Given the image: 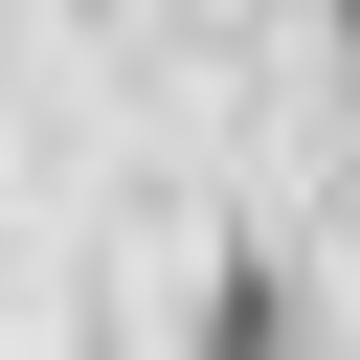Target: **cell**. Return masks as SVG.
<instances>
[{
    "instance_id": "cell-1",
    "label": "cell",
    "mask_w": 360,
    "mask_h": 360,
    "mask_svg": "<svg viewBox=\"0 0 360 360\" xmlns=\"http://www.w3.org/2000/svg\"><path fill=\"white\" fill-rule=\"evenodd\" d=\"M202 360H292V292H270V270H225V338H202Z\"/></svg>"
}]
</instances>
